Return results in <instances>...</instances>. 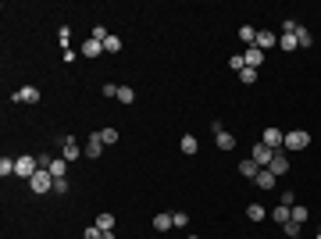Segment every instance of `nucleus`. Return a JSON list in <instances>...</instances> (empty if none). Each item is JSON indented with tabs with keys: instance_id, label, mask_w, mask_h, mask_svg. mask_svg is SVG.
Returning a JSON list of instances; mask_svg holds the SVG:
<instances>
[{
	"instance_id": "nucleus-1",
	"label": "nucleus",
	"mask_w": 321,
	"mask_h": 239,
	"mask_svg": "<svg viewBox=\"0 0 321 239\" xmlns=\"http://www.w3.org/2000/svg\"><path fill=\"white\" fill-rule=\"evenodd\" d=\"M29 189H32L36 196H43V193H54V175H50V168H39V171L29 178Z\"/></svg>"
},
{
	"instance_id": "nucleus-2",
	"label": "nucleus",
	"mask_w": 321,
	"mask_h": 239,
	"mask_svg": "<svg viewBox=\"0 0 321 239\" xmlns=\"http://www.w3.org/2000/svg\"><path fill=\"white\" fill-rule=\"evenodd\" d=\"M36 171H39V161L32 157V154H22V157H14V175H22L25 182H29Z\"/></svg>"
},
{
	"instance_id": "nucleus-3",
	"label": "nucleus",
	"mask_w": 321,
	"mask_h": 239,
	"mask_svg": "<svg viewBox=\"0 0 321 239\" xmlns=\"http://www.w3.org/2000/svg\"><path fill=\"white\" fill-rule=\"evenodd\" d=\"M307 147H311V132H304V129L286 132V150H307Z\"/></svg>"
},
{
	"instance_id": "nucleus-4",
	"label": "nucleus",
	"mask_w": 321,
	"mask_h": 239,
	"mask_svg": "<svg viewBox=\"0 0 321 239\" xmlns=\"http://www.w3.org/2000/svg\"><path fill=\"white\" fill-rule=\"evenodd\" d=\"M264 147H271L275 154H278V150H286V132H282V129H275V125H268V129H264Z\"/></svg>"
},
{
	"instance_id": "nucleus-5",
	"label": "nucleus",
	"mask_w": 321,
	"mask_h": 239,
	"mask_svg": "<svg viewBox=\"0 0 321 239\" xmlns=\"http://www.w3.org/2000/svg\"><path fill=\"white\" fill-rule=\"evenodd\" d=\"M253 47H257V50H271V47H278V36H275L271 29H257V39H253Z\"/></svg>"
},
{
	"instance_id": "nucleus-6",
	"label": "nucleus",
	"mask_w": 321,
	"mask_h": 239,
	"mask_svg": "<svg viewBox=\"0 0 321 239\" xmlns=\"http://www.w3.org/2000/svg\"><path fill=\"white\" fill-rule=\"evenodd\" d=\"M11 100H14V104H39V89H36V86H22Z\"/></svg>"
},
{
	"instance_id": "nucleus-7",
	"label": "nucleus",
	"mask_w": 321,
	"mask_h": 239,
	"mask_svg": "<svg viewBox=\"0 0 321 239\" xmlns=\"http://www.w3.org/2000/svg\"><path fill=\"white\" fill-rule=\"evenodd\" d=\"M250 157L257 161L260 168H268V164H271V157H275V150H271V147H264V143H257V147L250 150Z\"/></svg>"
},
{
	"instance_id": "nucleus-8",
	"label": "nucleus",
	"mask_w": 321,
	"mask_h": 239,
	"mask_svg": "<svg viewBox=\"0 0 321 239\" xmlns=\"http://www.w3.org/2000/svg\"><path fill=\"white\" fill-rule=\"evenodd\" d=\"M61 147H65V154H61V157H65V161L86 157V150H82V147H79V143H75V140H72V136H65V140H61Z\"/></svg>"
},
{
	"instance_id": "nucleus-9",
	"label": "nucleus",
	"mask_w": 321,
	"mask_h": 239,
	"mask_svg": "<svg viewBox=\"0 0 321 239\" xmlns=\"http://www.w3.org/2000/svg\"><path fill=\"white\" fill-rule=\"evenodd\" d=\"M268 171H271V175H278V178H282V175H286V171H289V157H286V154H282V150H278V154H275V157H271V164H268Z\"/></svg>"
},
{
	"instance_id": "nucleus-10",
	"label": "nucleus",
	"mask_w": 321,
	"mask_h": 239,
	"mask_svg": "<svg viewBox=\"0 0 321 239\" xmlns=\"http://www.w3.org/2000/svg\"><path fill=\"white\" fill-rule=\"evenodd\" d=\"M104 147H107V143L100 140V132H93V136L86 140V157H100V154H104Z\"/></svg>"
},
{
	"instance_id": "nucleus-11",
	"label": "nucleus",
	"mask_w": 321,
	"mask_h": 239,
	"mask_svg": "<svg viewBox=\"0 0 321 239\" xmlns=\"http://www.w3.org/2000/svg\"><path fill=\"white\" fill-rule=\"evenodd\" d=\"M275 182H278V175H271L268 168H260V171H257V178H253V186H257V189H275Z\"/></svg>"
},
{
	"instance_id": "nucleus-12",
	"label": "nucleus",
	"mask_w": 321,
	"mask_h": 239,
	"mask_svg": "<svg viewBox=\"0 0 321 239\" xmlns=\"http://www.w3.org/2000/svg\"><path fill=\"white\" fill-rule=\"evenodd\" d=\"M243 61H246V68H260V65H264V50H257V47H246Z\"/></svg>"
},
{
	"instance_id": "nucleus-13",
	"label": "nucleus",
	"mask_w": 321,
	"mask_h": 239,
	"mask_svg": "<svg viewBox=\"0 0 321 239\" xmlns=\"http://www.w3.org/2000/svg\"><path fill=\"white\" fill-rule=\"evenodd\" d=\"M257 171H260V164H257L253 157L239 161V175H243V178H257Z\"/></svg>"
},
{
	"instance_id": "nucleus-14",
	"label": "nucleus",
	"mask_w": 321,
	"mask_h": 239,
	"mask_svg": "<svg viewBox=\"0 0 321 239\" xmlns=\"http://www.w3.org/2000/svg\"><path fill=\"white\" fill-rule=\"evenodd\" d=\"M214 143H218V150H236V136H232V132H225V129L214 136Z\"/></svg>"
},
{
	"instance_id": "nucleus-15",
	"label": "nucleus",
	"mask_w": 321,
	"mask_h": 239,
	"mask_svg": "<svg viewBox=\"0 0 321 239\" xmlns=\"http://www.w3.org/2000/svg\"><path fill=\"white\" fill-rule=\"evenodd\" d=\"M50 175H54V178H68V161L54 157V161H50Z\"/></svg>"
},
{
	"instance_id": "nucleus-16",
	"label": "nucleus",
	"mask_w": 321,
	"mask_h": 239,
	"mask_svg": "<svg viewBox=\"0 0 321 239\" xmlns=\"http://www.w3.org/2000/svg\"><path fill=\"white\" fill-rule=\"evenodd\" d=\"M175 222H171V214L168 211H161V214H154V232H168Z\"/></svg>"
},
{
	"instance_id": "nucleus-17",
	"label": "nucleus",
	"mask_w": 321,
	"mask_h": 239,
	"mask_svg": "<svg viewBox=\"0 0 321 239\" xmlns=\"http://www.w3.org/2000/svg\"><path fill=\"white\" fill-rule=\"evenodd\" d=\"M246 218H250V222H264V218H268L264 204H246Z\"/></svg>"
},
{
	"instance_id": "nucleus-18",
	"label": "nucleus",
	"mask_w": 321,
	"mask_h": 239,
	"mask_svg": "<svg viewBox=\"0 0 321 239\" xmlns=\"http://www.w3.org/2000/svg\"><path fill=\"white\" fill-rule=\"evenodd\" d=\"M293 218V207H286V204H278L275 211H271V222H278V225H286Z\"/></svg>"
},
{
	"instance_id": "nucleus-19",
	"label": "nucleus",
	"mask_w": 321,
	"mask_h": 239,
	"mask_svg": "<svg viewBox=\"0 0 321 239\" xmlns=\"http://www.w3.org/2000/svg\"><path fill=\"white\" fill-rule=\"evenodd\" d=\"M79 54H86V57H100V54H104V43H96V39H86Z\"/></svg>"
},
{
	"instance_id": "nucleus-20",
	"label": "nucleus",
	"mask_w": 321,
	"mask_h": 239,
	"mask_svg": "<svg viewBox=\"0 0 321 239\" xmlns=\"http://www.w3.org/2000/svg\"><path fill=\"white\" fill-rule=\"evenodd\" d=\"M178 147H182V154H189V157H193V154L200 150V143H196V136H182V143H178Z\"/></svg>"
},
{
	"instance_id": "nucleus-21",
	"label": "nucleus",
	"mask_w": 321,
	"mask_h": 239,
	"mask_svg": "<svg viewBox=\"0 0 321 239\" xmlns=\"http://www.w3.org/2000/svg\"><path fill=\"white\" fill-rule=\"evenodd\" d=\"M278 47H282L286 54H293V50H300V43H296V36H278Z\"/></svg>"
},
{
	"instance_id": "nucleus-22",
	"label": "nucleus",
	"mask_w": 321,
	"mask_h": 239,
	"mask_svg": "<svg viewBox=\"0 0 321 239\" xmlns=\"http://www.w3.org/2000/svg\"><path fill=\"white\" fill-rule=\"evenodd\" d=\"M104 54H122V39L118 36H107L104 39Z\"/></svg>"
},
{
	"instance_id": "nucleus-23",
	"label": "nucleus",
	"mask_w": 321,
	"mask_h": 239,
	"mask_svg": "<svg viewBox=\"0 0 321 239\" xmlns=\"http://www.w3.org/2000/svg\"><path fill=\"white\" fill-rule=\"evenodd\" d=\"M118 100L122 104H136V89L132 86H118Z\"/></svg>"
},
{
	"instance_id": "nucleus-24",
	"label": "nucleus",
	"mask_w": 321,
	"mask_h": 239,
	"mask_svg": "<svg viewBox=\"0 0 321 239\" xmlns=\"http://www.w3.org/2000/svg\"><path fill=\"white\" fill-rule=\"evenodd\" d=\"M96 225H100L104 232H114V214H107V211H104V214H96Z\"/></svg>"
},
{
	"instance_id": "nucleus-25",
	"label": "nucleus",
	"mask_w": 321,
	"mask_h": 239,
	"mask_svg": "<svg viewBox=\"0 0 321 239\" xmlns=\"http://www.w3.org/2000/svg\"><path fill=\"white\" fill-rule=\"evenodd\" d=\"M239 39L246 43V47H253V39H257V29H253V25H243V29H239Z\"/></svg>"
},
{
	"instance_id": "nucleus-26",
	"label": "nucleus",
	"mask_w": 321,
	"mask_h": 239,
	"mask_svg": "<svg viewBox=\"0 0 321 239\" xmlns=\"http://www.w3.org/2000/svg\"><path fill=\"white\" fill-rule=\"evenodd\" d=\"M296 43H300V47H311V43H314L311 29H304V25H300V29H296Z\"/></svg>"
},
{
	"instance_id": "nucleus-27",
	"label": "nucleus",
	"mask_w": 321,
	"mask_h": 239,
	"mask_svg": "<svg viewBox=\"0 0 321 239\" xmlns=\"http://www.w3.org/2000/svg\"><path fill=\"white\" fill-rule=\"evenodd\" d=\"M307 214H311L307 207H300V204H293V218H289V222H296V225H304V222H307Z\"/></svg>"
},
{
	"instance_id": "nucleus-28",
	"label": "nucleus",
	"mask_w": 321,
	"mask_h": 239,
	"mask_svg": "<svg viewBox=\"0 0 321 239\" xmlns=\"http://www.w3.org/2000/svg\"><path fill=\"white\" fill-rule=\"evenodd\" d=\"M57 39H61V47L68 50V47H72V29H68V25H61V29H57Z\"/></svg>"
},
{
	"instance_id": "nucleus-29",
	"label": "nucleus",
	"mask_w": 321,
	"mask_h": 239,
	"mask_svg": "<svg viewBox=\"0 0 321 239\" xmlns=\"http://www.w3.org/2000/svg\"><path fill=\"white\" fill-rule=\"evenodd\" d=\"M171 222H175V229H186L189 225V214L186 211H171Z\"/></svg>"
},
{
	"instance_id": "nucleus-30",
	"label": "nucleus",
	"mask_w": 321,
	"mask_h": 239,
	"mask_svg": "<svg viewBox=\"0 0 321 239\" xmlns=\"http://www.w3.org/2000/svg\"><path fill=\"white\" fill-rule=\"evenodd\" d=\"M239 82H243V86H253V82H257V68H243Z\"/></svg>"
},
{
	"instance_id": "nucleus-31",
	"label": "nucleus",
	"mask_w": 321,
	"mask_h": 239,
	"mask_svg": "<svg viewBox=\"0 0 321 239\" xmlns=\"http://www.w3.org/2000/svg\"><path fill=\"white\" fill-rule=\"evenodd\" d=\"M100 140L111 147V143H118V129H100Z\"/></svg>"
},
{
	"instance_id": "nucleus-32",
	"label": "nucleus",
	"mask_w": 321,
	"mask_h": 239,
	"mask_svg": "<svg viewBox=\"0 0 321 239\" xmlns=\"http://www.w3.org/2000/svg\"><path fill=\"white\" fill-rule=\"evenodd\" d=\"M0 175H4V178L14 175V161H11V157H0Z\"/></svg>"
},
{
	"instance_id": "nucleus-33",
	"label": "nucleus",
	"mask_w": 321,
	"mask_h": 239,
	"mask_svg": "<svg viewBox=\"0 0 321 239\" xmlns=\"http://www.w3.org/2000/svg\"><path fill=\"white\" fill-rule=\"evenodd\" d=\"M282 232H286V239H296V236H300V225H296V222H286Z\"/></svg>"
},
{
	"instance_id": "nucleus-34",
	"label": "nucleus",
	"mask_w": 321,
	"mask_h": 239,
	"mask_svg": "<svg viewBox=\"0 0 321 239\" xmlns=\"http://www.w3.org/2000/svg\"><path fill=\"white\" fill-rule=\"evenodd\" d=\"M229 68H236V75H239L243 68H246V61H243V54H232V57H229Z\"/></svg>"
},
{
	"instance_id": "nucleus-35",
	"label": "nucleus",
	"mask_w": 321,
	"mask_h": 239,
	"mask_svg": "<svg viewBox=\"0 0 321 239\" xmlns=\"http://www.w3.org/2000/svg\"><path fill=\"white\" fill-rule=\"evenodd\" d=\"M82 239H104V229H100V225H89V229L82 232Z\"/></svg>"
},
{
	"instance_id": "nucleus-36",
	"label": "nucleus",
	"mask_w": 321,
	"mask_h": 239,
	"mask_svg": "<svg viewBox=\"0 0 321 239\" xmlns=\"http://www.w3.org/2000/svg\"><path fill=\"white\" fill-rule=\"evenodd\" d=\"M107 36H111V32H107V29H104V25H96V29H93V36H89V39H96V43H104V39H107Z\"/></svg>"
},
{
	"instance_id": "nucleus-37",
	"label": "nucleus",
	"mask_w": 321,
	"mask_h": 239,
	"mask_svg": "<svg viewBox=\"0 0 321 239\" xmlns=\"http://www.w3.org/2000/svg\"><path fill=\"white\" fill-rule=\"evenodd\" d=\"M54 193L65 196V193H68V178H54Z\"/></svg>"
},
{
	"instance_id": "nucleus-38",
	"label": "nucleus",
	"mask_w": 321,
	"mask_h": 239,
	"mask_svg": "<svg viewBox=\"0 0 321 239\" xmlns=\"http://www.w3.org/2000/svg\"><path fill=\"white\" fill-rule=\"evenodd\" d=\"M100 93H104V96H114V100H118V86H114V82H104V89H100Z\"/></svg>"
},
{
	"instance_id": "nucleus-39",
	"label": "nucleus",
	"mask_w": 321,
	"mask_h": 239,
	"mask_svg": "<svg viewBox=\"0 0 321 239\" xmlns=\"http://www.w3.org/2000/svg\"><path fill=\"white\" fill-rule=\"evenodd\" d=\"M282 204H286V207H293V204H296V196H293V189H282Z\"/></svg>"
},
{
	"instance_id": "nucleus-40",
	"label": "nucleus",
	"mask_w": 321,
	"mask_h": 239,
	"mask_svg": "<svg viewBox=\"0 0 321 239\" xmlns=\"http://www.w3.org/2000/svg\"><path fill=\"white\" fill-rule=\"evenodd\" d=\"M189 239H200V236H189Z\"/></svg>"
},
{
	"instance_id": "nucleus-41",
	"label": "nucleus",
	"mask_w": 321,
	"mask_h": 239,
	"mask_svg": "<svg viewBox=\"0 0 321 239\" xmlns=\"http://www.w3.org/2000/svg\"><path fill=\"white\" fill-rule=\"evenodd\" d=\"M314 239H321V232H318V236H314Z\"/></svg>"
}]
</instances>
